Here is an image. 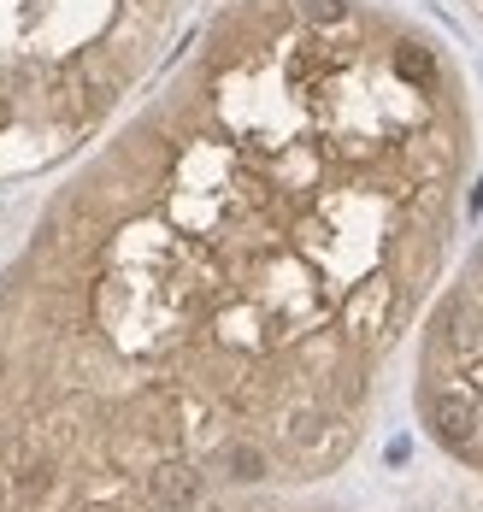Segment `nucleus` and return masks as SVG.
<instances>
[{
    "label": "nucleus",
    "mask_w": 483,
    "mask_h": 512,
    "mask_svg": "<svg viewBox=\"0 0 483 512\" xmlns=\"http://www.w3.org/2000/svg\"><path fill=\"white\" fill-rule=\"evenodd\" d=\"M389 307H395L389 277H372V283H360V289L348 295V307H342V330H348L354 342H377V336L389 330Z\"/></svg>",
    "instance_id": "1"
},
{
    "label": "nucleus",
    "mask_w": 483,
    "mask_h": 512,
    "mask_svg": "<svg viewBox=\"0 0 483 512\" xmlns=\"http://www.w3.org/2000/svg\"><path fill=\"white\" fill-rule=\"evenodd\" d=\"M148 507L154 512H195L201 507V471L183 460H160L148 471Z\"/></svg>",
    "instance_id": "2"
},
{
    "label": "nucleus",
    "mask_w": 483,
    "mask_h": 512,
    "mask_svg": "<svg viewBox=\"0 0 483 512\" xmlns=\"http://www.w3.org/2000/svg\"><path fill=\"white\" fill-rule=\"evenodd\" d=\"M430 430L448 442V448H466L472 436H478V395L472 389H436L430 395Z\"/></svg>",
    "instance_id": "3"
},
{
    "label": "nucleus",
    "mask_w": 483,
    "mask_h": 512,
    "mask_svg": "<svg viewBox=\"0 0 483 512\" xmlns=\"http://www.w3.org/2000/svg\"><path fill=\"white\" fill-rule=\"evenodd\" d=\"M442 324H448V348H454V359H478L483 354V312L454 307Z\"/></svg>",
    "instance_id": "4"
},
{
    "label": "nucleus",
    "mask_w": 483,
    "mask_h": 512,
    "mask_svg": "<svg viewBox=\"0 0 483 512\" xmlns=\"http://www.w3.org/2000/svg\"><path fill=\"white\" fill-rule=\"evenodd\" d=\"M224 471H230L236 483H254V477H266V454H260L254 442H230V448H224Z\"/></svg>",
    "instance_id": "5"
},
{
    "label": "nucleus",
    "mask_w": 483,
    "mask_h": 512,
    "mask_svg": "<svg viewBox=\"0 0 483 512\" xmlns=\"http://www.w3.org/2000/svg\"><path fill=\"white\" fill-rule=\"evenodd\" d=\"M395 71H401L407 83H436V59H430V48H419V42H401V48H395Z\"/></svg>",
    "instance_id": "6"
},
{
    "label": "nucleus",
    "mask_w": 483,
    "mask_h": 512,
    "mask_svg": "<svg viewBox=\"0 0 483 512\" xmlns=\"http://www.w3.org/2000/svg\"><path fill=\"white\" fill-rule=\"evenodd\" d=\"M301 6H307V18H319V24H342V18H348L342 0H301Z\"/></svg>",
    "instance_id": "7"
},
{
    "label": "nucleus",
    "mask_w": 483,
    "mask_h": 512,
    "mask_svg": "<svg viewBox=\"0 0 483 512\" xmlns=\"http://www.w3.org/2000/svg\"><path fill=\"white\" fill-rule=\"evenodd\" d=\"M48 483H54V471H48V465H30V471H24V483H18V489H24V495H30V501H36V495H48Z\"/></svg>",
    "instance_id": "8"
},
{
    "label": "nucleus",
    "mask_w": 483,
    "mask_h": 512,
    "mask_svg": "<svg viewBox=\"0 0 483 512\" xmlns=\"http://www.w3.org/2000/svg\"><path fill=\"white\" fill-rule=\"evenodd\" d=\"M6 124H12V106L0 101V130H6Z\"/></svg>",
    "instance_id": "9"
},
{
    "label": "nucleus",
    "mask_w": 483,
    "mask_h": 512,
    "mask_svg": "<svg viewBox=\"0 0 483 512\" xmlns=\"http://www.w3.org/2000/svg\"><path fill=\"white\" fill-rule=\"evenodd\" d=\"M0 512H6V483H0Z\"/></svg>",
    "instance_id": "10"
}]
</instances>
